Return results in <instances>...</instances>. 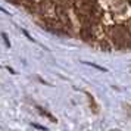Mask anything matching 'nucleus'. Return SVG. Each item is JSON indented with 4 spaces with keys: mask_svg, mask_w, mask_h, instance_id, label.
Wrapping results in <instances>:
<instances>
[{
    "mask_svg": "<svg viewBox=\"0 0 131 131\" xmlns=\"http://www.w3.org/2000/svg\"><path fill=\"white\" fill-rule=\"evenodd\" d=\"M24 3H27V5H31V3H34V0H22Z\"/></svg>",
    "mask_w": 131,
    "mask_h": 131,
    "instance_id": "f257e3e1",
    "label": "nucleus"
}]
</instances>
